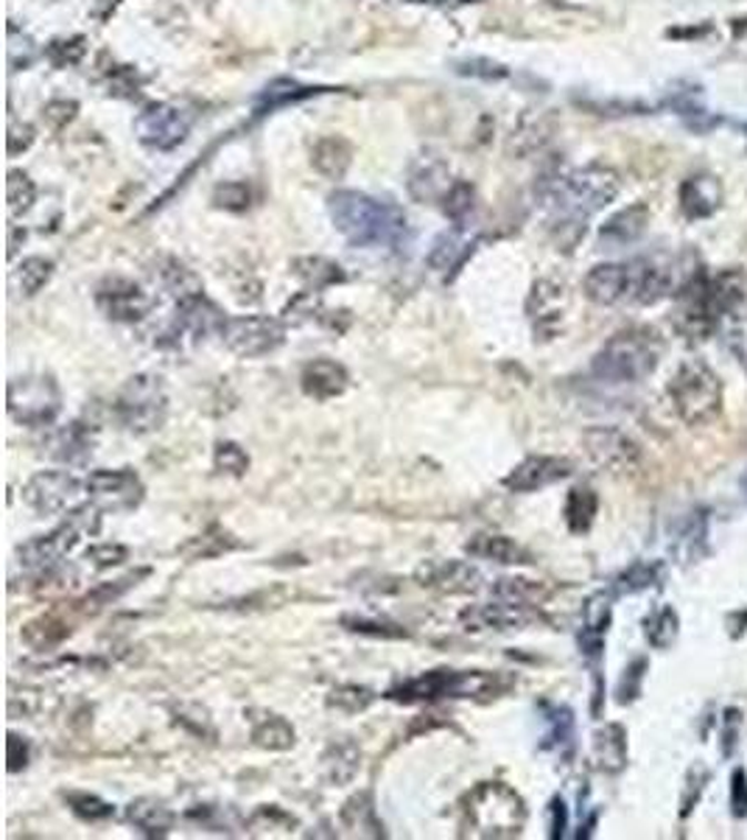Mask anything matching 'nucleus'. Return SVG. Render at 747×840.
I'll use <instances>...</instances> for the list:
<instances>
[{
  "mask_svg": "<svg viewBox=\"0 0 747 840\" xmlns=\"http://www.w3.org/2000/svg\"><path fill=\"white\" fill-rule=\"evenodd\" d=\"M339 823L342 829H347V834L353 838H384V823L378 821V812H375V801L370 790H359L351 799L342 804L339 810Z\"/></svg>",
  "mask_w": 747,
  "mask_h": 840,
  "instance_id": "27",
  "label": "nucleus"
},
{
  "mask_svg": "<svg viewBox=\"0 0 747 840\" xmlns=\"http://www.w3.org/2000/svg\"><path fill=\"white\" fill-rule=\"evenodd\" d=\"M684 211L689 219L708 216L717 211L719 205V185L714 183V176H695L684 185Z\"/></svg>",
  "mask_w": 747,
  "mask_h": 840,
  "instance_id": "38",
  "label": "nucleus"
},
{
  "mask_svg": "<svg viewBox=\"0 0 747 840\" xmlns=\"http://www.w3.org/2000/svg\"><path fill=\"white\" fill-rule=\"evenodd\" d=\"M471 208H473V191L467 189L465 183H456L454 189L445 194V213H448L456 224L465 222Z\"/></svg>",
  "mask_w": 747,
  "mask_h": 840,
  "instance_id": "55",
  "label": "nucleus"
},
{
  "mask_svg": "<svg viewBox=\"0 0 747 840\" xmlns=\"http://www.w3.org/2000/svg\"><path fill=\"white\" fill-rule=\"evenodd\" d=\"M7 412L20 426H51L62 412V389L48 373H26L9 382Z\"/></svg>",
  "mask_w": 747,
  "mask_h": 840,
  "instance_id": "9",
  "label": "nucleus"
},
{
  "mask_svg": "<svg viewBox=\"0 0 747 840\" xmlns=\"http://www.w3.org/2000/svg\"><path fill=\"white\" fill-rule=\"evenodd\" d=\"M362 770V748L353 737H336L322 753V776L331 788H345Z\"/></svg>",
  "mask_w": 747,
  "mask_h": 840,
  "instance_id": "24",
  "label": "nucleus"
},
{
  "mask_svg": "<svg viewBox=\"0 0 747 840\" xmlns=\"http://www.w3.org/2000/svg\"><path fill=\"white\" fill-rule=\"evenodd\" d=\"M462 823L471 829L473 838H491V840H507L518 838L526 827L524 799L515 788L504 782H480L473 785L460 801Z\"/></svg>",
  "mask_w": 747,
  "mask_h": 840,
  "instance_id": "4",
  "label": "nucleus"
},
{
  "mask_svg": "<svg viewBox=\"0 0 747 840\" xmlns=\"http://www.w3.org/2000/svg\"><path fill=\"white\" fill-rule=\"evenodd\" d=\"M213 468H216L219 474L241 479V476L250 470V454H246V448L241 446V443L219 441L216 448H213Z\"/></svg>",
  "mask_w": 747,
  "mask_h": 840,
  "instance_id": "49",
  "label": "nucleus"
},
{
  "mask_svg": "<svg viewBox=\"0 0 747 840\" xmlns=\"http://www.w3.org/2000/svg\"><path fill=\"white\" fill-rule=\"evenodd\" d=\"M82 494V483L71 470H37L23 485V502L37 516H59Z\"/></svg>",
  "mask_w": 747,
  "mask_h": 840,
  "instance_id": "12",
  "label": "nucleus"
},
{
  "mask_svg": "<svg viewBox=\"0 0 747 840\" xmlns=\"http://www.w3.org/2000/svg\"><path fill=\"white\" fill-rule=\"evenodd\" d=\"M513 687V678L502 676V672L487 670H428L423 676L406 678V681L395 684L384 692L386 700L392 704H434V700H493L504 695Z\"/></svg>",
  "mask_w": 747,
  "mask_h": 840,
  "instance_id": "3",
  "label": "nucleus"
},
{
  "mask_svg": "<svg viewBox=\"0 0 747 840\" xmlns=\"http://www.w3.org/2000/svg\"><path fill=\"white\" fill-rule=\"evenodd\" d=\"M594 762L605 773H622L627 765V731L619 723H607L594 735Z\"/></svg>",
  "mask_w": 747,
  "mask_h": 840,
  "instance_id": "33",
  "label": "nucleus"
},
{
  "mask_svg": "<svg viewBox=\"0 0 747 840\" xmlns=\"http://www.w3.org/2000/svg\"><path fill=\"white\" fill-rule=\"evenodd\" d=\"M138 135L147 146L160 149H174L176 143L185 141L188 130H191V112H185L176 104H158L149 107L141 118H138Z\"/></svg>",
  "mask_w": 747,
  "mask_h": 840,
  "instance_id": "18",
  "label": "nucleus"
},
{
  "mask_svg": "<svg viewBox=\"0 0 747 840\" xmlns=\"http://www.w3.org/2000/svg\"><path fill=\"white\" fill-rule=\"evenodd\" d=\"M300 387L309 398L314 401H333L345 395L351 387V373L345 365H339L336 358H311L309 365L300 373Z\"/></svg>",
  "mask_w": 747,
  "mask_h": 840,
  "instance_id": "22",
  "label": "nucleus"
},
{
  "mask_svg": "<svg viewBox=\"0 0 747 840\" xmlns=\"http://www.w3.org/2000/svg\"><path fill=\"white\" fill-rule=\"evenodd\" d=\"M339 623H342V628L345 630H351V634L370 636V639H410V630L384 617L378 619V617H364V614H345Z\"/></svg>",
  "mask_w": 747,
  "mask_h": 840,
  "instance_id": "40",
  "label": "nucleus"
},
{
  "mask_svg": "<svg viewBox=\"0 0 747 840\" xmlns=\"http://www.w3.org/2000/svg\"><path fill=\"white\" fill-rule=\"evenodd\" d=\"M233 549H241L239 538H235L233 533H228L224 527H219V524H213V527H208L205 533L193 535V538H188L185 544H180L176 553L188 560H211L224 553H233Z\"/></svg>",
  "mask_w": 747,
  "mask_h": 840,
  "instance_id": "32",
  "label": "nucleus"
},
{
  "mask_svg": "<svg viewBox=\"0 0 747 840\" xmlns=\"http://www.w3.org/2000/svg\"><path fill=\"white\" fill-rule=\"evenodd\" d=\"M537 619L535 606L526 603H513V599H502L496 603H482V606H467L460 614V625L467 634H482V630H496V634H507V630H524Z\"/></svg>",
  "mask_w": 747,
  "mask_h": 840,
  "instance_id": "15",
  "label": "nucleus"
},
{
  "mask_svg": "<svg viewBox=\"0 0 747 840\" xmlns=\"http://www.w3.org/2000/svg\"><path fill=\"white\" fill-rule=\"evenodd\" d=\"M644 670H647V661H644V658H638L636 665L627 667L625 678H622L619 689H616V695H619V704H630L633 698H638V687H642Z\"/></svg>",
  "mask_w": 747,
  "mask_h": 840,
  "instance_id": "57",
  "label": "nucleus"
},
{
  "mask_svg": "<svg viewBox=\"0 0 747 840\" xmlns=\"http://www.w3.org/2000/svg\"><path fill=\"white\" fill-rule=\"evenodd\" d=\"M572 474V459L549 457V454H532V457L521 459V463L504 476L502 485L509 494H537V490L549 488V485L563 483V479H568Z\"/></svg>",
  "mask_w": 747,
  "mask_h": 840,
  "instance_id": "16",
  "label": "nucleus"
},
{
  "mask_svg": "<svg viewBox=\"0 0 747 840\" xmlns=\"http://www.w3.org/2000/svg\"><path fill=\"white\" fill-rule=\"evenodd\" d=\"M375 698H378V695H375L373 689L359 687V684H342V687H333L331 692H327L325 704L331 706V709L342 711V715H362V711H367L370 706L375 704Z\"/></svg>",
  "mask_w": 747,
  "mask_h": 840,
  "instance_id": "45",
  "label": "nucleus"
},
{
  "mask_svg": "<svg viewBox=\"0 0 747 840\" xmlns=\"http://www.w3.org/2000/svg\"><path fill=\"white\" fill-rule=\"evenodd\" d=\"M596 510H599V499H596V494L588 485H577V488L568 490L563 516H566L568 529H572L574 535H583L594 527Z\"/></svg>",
  "mask_w": 747,
  "mask_h": 840,
  "instance_id": "35",
  "label": "nucleus"
},
{
  "mask_svg": "<svg viewBox=\"0 0 747 840\" xmlns=\"http://www.w3.org/2000/svg\"><path fill=\"white\" fill-rule=\"evenodd\" d=\"M526 312H529L532 325H535V334L555 336L561 331L563 314H566V289L552 281H537L529 294Z\"/></svg>",
  "mask_w": 747,
  "mask_h": 840,
  "instance_id": "23",
  "label": "nucleus"
},
{
  "mask_svg": "<svg viewBox=\"0 0 747 840\" xmlns=\"http://www.w3.org/2000/svg\"><path fill=\"white\" fill-rule=\"evenodd\" d=\"M730 807H734V816H747V776L745 770H734V779H730Z\"/></svg>",
  "mask_w": 747,
  "mask_h": 840,
  "instance_id": "59",
  "label": "nucleus"
},
{
  "mask_svg": "<svg viewBox=\"0 0 747 840\" xmlns=\"http://www.w3.org/2000/svg\"><path fill=\"white\" fill-rule=\"evenodd\" d=\"M585 294L596 306L633 303V272L627 264H599L585 275Z\"/></svg>",
  "mask_w": 747,
  "mask_h": 840,
  "instance_id": "19",
  "label": "nucleus"
},
{
  "mask_svg": "<svg viewBox=\"0 0 747 840\" xmlns=\"http://www.w3.org/2000/svg\"><path fill=\"white\" fill-rule=\"evenodd\" d=\"M607 625H610V597L607 594H596L585 603V619L583 634H579V647L588 658L602 656V645H605Z\"/></svg>",
  "mask_w": 747,
  "mask_h": 840,
  "instance_id": "29",
  "label": "nucleus"
},
{
  "mask_svg": "<svg viewBox=\"0 0 747 840\" xmlns=\"http://www.w3.org/2000/svg\"><path fill=\"white\" fill-rule=\"evenodd\" d=\"M112 417L129 435H152L169 421V393L163 378L154 373H138L127 378L112 398Z\"/></svg>",
  "mask_w": 747,
  "mask_h": 840,
  "instance_id": "6",
  "label": "nucleus"
},
{
  "mask_svg": "<svg viewBox=\"0 0 747 840\" xmlns=\"http://www.w3.org/2000/svg\"><path fill=\"white\" fill-rule=\"evenodd\" d=\"M129 558V549L123 544H93V547L84 553V560L93 564L95 569H112V566H121Z\"/></svg>",
  "mask_w": 747,
  "mask_h": 840,
  "instance_id": "54",
  "label": "nucleus"
},
{
  "mask_svg": "<svg viewBox=\"0 0 747 840\" xmlns=\"http://www.w3.org/2000/svg\"><path fill=\"white\" fill-rule=\"evenodd\" d=\"M228 320L230 317H224L222 308L205 297V292L176 300V328H180V334L193 336V340H205L211 334L222 336Z\"/></svg>",
  "mask_w": 747,
  "mask_h": 840,
  "instance_id": "21",
  "label": "nucleus"
},
{
  "mask_svg": "<svg viewBox=\"0 0 747 840\" xmlns=\"http://www.w3.org/2000/svg\"><path fill=\"white\" fill-rule=\"evenodd\" d=\"M95 446H99V429L88 421H71L46 437V452L68 465H79L93 457Z\"/></svg>",
  "mask_w": 747,
  "mask_h": 840,
  "instance_id": "20",
  "label": "nucleus"
},
{
  "mask_svg": "<svg viewBox=\"0 0 747 840\" xmlns=\"http://www.w3.org/2000/svg\"><path fill=\"white\" fill-rule=\"evenodd\" d=\"M84 490L90 494L93 505L110 513H132L141 507L147 496L141 474L129 465L123 468H95L84 479Z\"/></svg>",
  "mask_w": 747,
  "mask_h": 840,
  "instance_id": "10",
  "label": "nucleus"
},
{
  "mask_svg": "<svg viewBox=\"0 0 747 840\" xmlns=\"http://www.w3.org/2000/svg\"><path fill=\"white\" fill-rule=\"evenodd\" d=\"M31 202H34V185H31V180L26 174H20V171H12L9 174V211H12V216L29 211Z\"/></svg>",
  "mask_w": 747,
  "mask_h": 840,
  "instance_id": "53",
  "label": "nucleus"
},
{
  "mask_svg": "<svg viewBox=\"0 0 747 840\" xmlns=\"http://www.w3.org/2000/svg\"><path fill=\"white\" fill-rule=\"evenodd\" d=\"M147 575H149V569H138V571H132V575L118 577V580L99 583V586H95L93 591L82 599L84 611H101L104 606H112L115 599H121L129 588L138 586V583H141Z\"/></svg>",
  "mask_w": 747,
  "mask_h": 840,
  "instance_id": "43",
  "label": "nucleus"
},
{
  "mask_svg": "<svg viewBox=\"0 0 747 840\" xmlns=\"http://www.w3.org/2000/svg\"><path fill=\"white\" fill-rule=\"evenodd\" d=\"M252 742L263 751H289L297 742V731L283 715L261 711V717H252Z\"/></svg>",
  "mask_w": 747,
  "mask_h": 840,
  "instance_id": "30",
  "label": "nucleus"
},
{
  "mask_svg": "<svg viewBox=\"0 0 747 840\" xmlns=\"http://www.w3.org/2000/svg\"><path fill=\"white\" fill-rule=\"evenodd\" d=\"M647 222H649L647 208H644V205L627 208V211L616 213V216L610 219L605 227H602L599 242L610 250L627 247V244H633V242H638V239H642L644 230H647Z\"/></svg>",
  "mask_w": 747,
  "mask_h": 840,
  "instance_id": "31",
  "label": "nucleus"
},
{
  "mask_svg": "<svg viewBox=\"0 0 747 840\" xmlns=\"http://www.w3.org/2000/svg\"><path fill=\"white\" fill-rule=\"evenodd\" d=\"M619 191V180L614 171L607 169H579L572 174H563L561 180L549 185L546 191V208H549V222L555 227L561 244H574L585 233V222L596 211L614 200Z\"/></svg>",
  "mask_w": 747,
  "mask_h": 840,
  "instance_id": "1",
  "label": "nucleus"
},
{
  "mask_svg": "<svg viewBox=\"0 0 747 840\" xmlns=\"http://www.w3.org/2000/svg\"><path fill=\"white\" fill-rule=\"evenodd\" d=\"M154 300L129 277H107L95 289V306L112 323H141L152 312Z\"/></svg>",
  "mask_w": 747,
  "mask_h": 840,
  "instance_id": "14",
  "label": "nucleus"
},
{
  "mask_svg": "<svg viewBox=\"0 0 747 840\" xmlns=\"http://www.w3.org/2000/svg\"><path fill=\"white\" fill-rule=\"evenodd\" d=\"M62 799H64V804L71 807L73 816L84 823H101V821H110V818L115 816V807L95 793H84V790H64Z\"/></svg>",
  "mask_w": 747,
  "mask_h": 840,
  "instance_id": "42",
  "label": "nucleus"
},
{
  "mask_svg": "<svg viewBox=\"0 0 747 840\" xmlns=\"http://www.w3.org/2000/svg\"><path fill=\"white\" fill-rule=\"evenodd\" d=\"M327 211L353 247H401L410 233L401 208L359 191H336L327 200Z\"/></svg>",
  "mask_w": 747,
  "mask_h": 840,
  "instance_id": "2",
  "label": "nucleus"
},
{
  "mask_svg": "<svg viewBox=\"0 0 747 840\" xmlns=\"http://www.w3.org/2000/svg\"><path fill=\"white\" fill-rule=\"evenodd\" d=\"M493 594L502 599H513V603H526V606H537L549 597V588L537 580H526V577H502L493 583Z\"/></svg>",
  "mask_w": 747,
  "mask_h": 840,
  "instance_id": "47",
  "label": "nucleus"
},
{
  "mask_svg": "<svg viewBox=\"0 0 747 840\" xmlns=\"http://www.w3.org/2000/svg\"><path fill=\"white\" fill-rule=\"evenodd\" d=\"M471 244L462 242L456 233H445L440 235L437 242H434V250L428 253V264L432 270L437 272H448V270H460L465 264V259L471 255Z\"/></svg>",
  "mask_w": 747,
  "mask_h": 840,
  "instance_id": "44",
  "label": "nucleus"
},
{
  "mask_svg": "<svg viewBox=\"0 0 747 840\" xmlns=\"http://www.w3.org/2000/svg\"><path fill=\"white\" fill-rule=\"evenodd\" d=\"M7 762H9V773H20V770L29 768L31 762V742L26 737L14 735L9 731L7 740Z\"/></svg>",
  "mask_w": 747,
  "mask_h": 840,
  "instance_id": "56",
  "label": "nucleus"
},
{
  "mask_svg": "<svg viewBox=\"0 0 747 840\" xmlns=\"http://www.w3.org/2000/svg\"><path fill=\"white\" fill-rule=\"evenodd\" d=\"M246 832L255 838H266V834H292L297 829V818L286 812L277 804H261L250 818H246Z\"/></svg>",
  "mask_w": 747,
  "mask_h": 840,
  "instance_id": "37",
  "label": "nucleus"
},
{
  "mask_svg": "<svg viewBox=\"0 0 747 840\" xmlns=\"http://www.w3.org/2000/svg\"><path fill=\"white\" fill-rule=\"evenodd\" d=\"M706 782H708V770L697 768V765H695V768H692V773H689V782H686V785H689V793L684 796V816H689V810L695 807V801L700 799L703 790H706Z\"/></svg>",
  "mask_w": 747,
  "mask_h": 840,
  "instance_id": "60",
  "label": "nucleus"
},
{
  "mask_svg": "<svg viewBox=\"0 0 747 840\" xmlns=\"http://www.w3.org/2000/svg\"><path fill=\"white\" fill-rule=\"evenodd\" d=\"M664 577V566L649 564V560H636L633 566H627L614 583L616 594H638L647 591V588L658 586V580Z\"/></svg>",
  "mask_w": 747,
  "mask_h": 840,
  "instance_id": "46",
  "label": "nucleus"
},
{
  "mask_svg": "<svg viewBox=\"0 0 747 840\" xmlns=\"http://www.w3.org/2000/svg\"><path fill=\"white\" fill-rule=\"evenodd\" d=\"M585 452L607 474H633L642 465V446L614 426H594L583 435Z\"/></svg>",
  "mask_w": 747,
  "mask_h": 840,
  "instance_id": "13",
  "label": "nucleus"
},
{
  "mask_svg": "<svg viewBox=\"0 0 747 840\" xmlns=\"http://www.w3.org/2000/svg\"><path fill=\"white\" fill-rule=\"evenodd\" d=\"M725 723H728V729H725V753L734 751V742H736V726H739V715L736 711H728V717H725Z\"/></svg>",
  "mask_w": 747,
  "mask_h": 840,
  "instance_id": "63",
  "label": "nucleus"
},
{
  "mask_svg": "<svg viewBox=\"0 0 747 840\" xmlns=\"http://www.w3.org/2000/svg\"><path fill=\"white\" fill-rule=\"evenodd\" d=\"M664 351L666 345L658 331L636 325L605 342L590 362V373L610 384H638L658 371Z\"/></svg>",
  "mask_w": 747,
  "mask_h": 840,
  "instance_id": "5",
  "label": "nucleus"
},
{
  "mask_svg": "<svg viewBox=\"0 0 747 840\" xmlns=\"http://www.w3.org/2000/svg\"><path fill=\"white\" fill-rule=\"evenodd\" d=\"M294 275H297L300 281L309 283L314 292H320V289H325V286H333V283L345 281V272H342V266L333 264V261H327V259H320V255H314V259L294 261Z\"/></svg>",
  "mask_w": 747,
  "mask_h": 840,
  "instance_id": "41",
  "label": "nucleus"
},
{
  "mask_svg": "<svg viewBox=\"0 0 747 840\" xmlns=\"http://www.w3.org/2000/svg\"><path fill=\"white\" fill-rule=\"evenodd\" d=\"M20 636H23V641L29 647L46 652V650H53V647H59L64 639H68V636H71V625L62 623V619L53 617V614H48V617H37V619H31L29 625H23Z\"/></svg>",
  "mask_w": 747,
  "mask_h": 840,
  "instance_id": "36",
  "label": "nucleus"
},
{
  "mask_svg": "<svg viewBox=\"0 0 747 840\" xmlns=\"http://www.w3.org/2000/svg\"><path fill=\"white\" fill-rule=\"evenodd\" d=\"M552 838H563L566 834V827H568V812H566V804H563L561 796H555L552 799Z\"/></svg>",
  "mask_w": 747,
  "mask_h": 840,
  "instance_id": "62",
  "label": "nucleus"
},
{
  "mask_svg": "<svg viewBox=\"0 0 747 840\" xmlns=\"http://www.w3.org/2000/svg\"><path fill=\"white\" fill-rule=\"evenodd\" d=\"M297 95H305V88H300V84H294V82H275L272 88H266V93H263V104L277 107V104H283V101L297 99Z\"/></svg>",
  "mask_w": 747,
  "mask_h": 840,
  "instance_id": "58",
  "label": "nucleus"
},
{
  "mask_svg": "<svg viewBox=\"0 0 747 840\" xmlns=\"http://www.w3.org/2000/svg\"><path fill=\"white\" fill-rule=\"evenodd\" d=\"M465 553L471 555V558L493 560V564H504V566L532 564V555L526 553L515 538H509V535H502V533L473 535L471 542L465 544Z\"/></svg>",
  "mask_w": 747,
  "mask_h": 840,
  "instance_id": "26",
  "label": "nucleus"
},
{
  "mask_svg": "<svg viewBox=\"0 0 747 840\" xmlns=\"http://www.w3.org/2000/svg\"><path fill=\"white\" fill-rule=\"evenodd\" d=\"M666 393H669L677 417L689 426L711 424L723 412V384H719L717 373L700 358H689L677 367Z\"/></svg>",
  "mask_w": 747,
  "mask_h": 840,
  "instance_id": "8",
  "label": "nucleus"
},
{
  "mask_svg": "<svg viewBox=\"0 0 747 840\" xmlns=\"http://www.w3.org/2000/svg\"><path fill=\"white\" fill-rule=\"evenodd\" d=\"M174 720L199 740H216V726H213V717L205 706L180 704L174 709Z\"/></svg>",
  "mask_w": 747,
  "mask_h": 840,
  "instance_id": "48",
  "label": "nucleus"
},
{
  "mask_svg": "<svg viewBox=\"0 0 747 840\" xmlns=\"http://www.w3.org/2000/svg\"><path fill=\"white\" fill-rule=\"evenodd\" d=\"M101 507L99 505H84L77 513L64 518L59 527H53L51 533L37 535L31 542L20 544L18 547V564L26 571H34V575H46V571L57 569L62 564L64 555H71L79 547L84 535H95L101 527Z\"/></svg>",
  "mask_w": 747,
  "mask_h": 840,
  "instance_id": "7",
  "label": "nucleus"
},
{
  "mask_svg": "<svg viewBox=\"0 0 747 840\" xmlns=\"http://www.w3.org/2000/svg\"><path fill=\"white\" fill-rule=\"evenodd\" d=\"M347 163H351V152L342 141H322L314 152V165L331 180H339V176L345 174Z\"/></svg>",
  "mask_w": 747,
  "mask_h": 840,
  "instance_id": "50",
  "label": "nucleus"
},
{
  "mask_svg": "<svg viewBox=\"0 0 747 840\" xmlns=\"http://www.w3.org/2000/svg\"><path fill=\"white\" fill-rule=\"evenodd\" d=\"M216 202L222 208H228V211H241L250 202V194L241 185H224V189L216 191Z\"/></svg>",
  "mask_w": 747,
  "mask_h": 840,
  "instance_id": "61",
  "label": "nucleus"
},
{
  "mask_svg": "<svg viewBox=\"0 0 747 840\" xmlns=\"http://www.w3.org/2000/svg\"><path fill=\"white\" fill-rule=\"evenodd\" d=\"M222 340L235 356L261 358L275 353L286 342V323L277 317H230Z\"/></svg>",
  "mask_w": 747,
  "mask_h": 840,
  "instance_id": "11",
  "label": "nucleus"
},
{
  "mask_svg": "<svg viewBox=\"0 0 747 840\" xmlns=\"http://www.w3.org/2000/svg\"><path fill=\"white\" fill-rule=\"evenodd\" d=\"M48 709V692L42 689H12L9 695V717L20 720V717H40Z\"/></svg>",
  "mask_w": 747,
  "mask_h": 840,
  "instance_id": "51",
  "label": "nucleus"
},
{
  "mask_svg": "<svg viewBox=\"0 0 747 840\" xmlns=\"http://www.w3.org/2000/svg\"><path fill=\"white\" fill-rule=\"evenodd\" d=\"M415 583L443 594H476L485 586V577L467 560H426L415 569Z\"/></svg>",
  "mask_w": 747,
  "mask_h": 840,
  "instance_id": "17",
  "label": "nucleus"
},
{
  "mask_svg": "<svg viewBox=\"0 0 747 840\" xmlns=\"http://www.w3.org/2000/svg\"><path fill=\"white\" fill-rule=\"evenodd\" d=\"M51 275H53V264L48 259H40V255H34V259H26L18 270L20 289H23L26 297H31V294L40 292V289L46 286L48 281H51Z\"/></svg>",
  "mask_w": 747,
  "mask_h": 840,
  "instance_id": "52",
  "label": "nucleus"
},
{
  "mask_svg": "<svg viewBox=\"0 0 747 840\" xmlns=\"http://www.w3.org/2000/svg\"><path fill=\"white\" fill-rule=\"evenodd\" d=\"M708 292H711L719 317L747 320V272L728 270L708 277Z\"/></svg>",
  "mask_w": 747,
  "mask_h": 840,
  "instance_id": "25",
  "label": "nucleus"
},
{
  "mask_svg": "<svg viewBox=\"0 0 747 840\" xmlns=\"http://www.w3.org/2000/svg\"><path fill=\"white\" fill-rule=\"evenodd\" d=\"M546 740L543 751H557L563 759H572L574 753V711L568 706H546Z\"/></svg>",
  "mask_w": 747,
  "mask_h": 840,
  "instance_id": "34",
  "label": "nucleus"
},
{
  "mask_svg": "<svg viewBox=\"0 0 747 840\" xmlns=\"http://www.w3.org/2000/svg\"><path fill=\"white\" fill-rule=\"evenodd\" d=\"M677 634H680V619H677V611L672 606L655 608L644 619V636H647V641L655 650H669L675 645Z\"/></svg>",
  "mask_w": 747,
  "mask_h": 840,
  "instance_id": "39",
  "label": "nucleus"
},
{
  "mask_svg": "<svg viewBox=\"0 0 747 840\" xmlns=\"http://www.w3.org/2000/svg\"><path fill=\"white\" fill-rule=\"evenodd\" d=\"M123 816H127V821L132 823L138 832L147 834V838H165L176 823L174 810L165 807L163 801L149 799V796H141V799L129 801Z\"/></svg>",
  "mask_w": 747,
  "mask_h": 840,
  "instance_id": "28",
  "label": "nucleus"
}]
</instances>
